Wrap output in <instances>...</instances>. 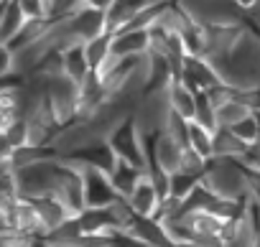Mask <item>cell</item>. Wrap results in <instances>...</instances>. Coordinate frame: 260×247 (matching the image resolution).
Returning a JSON list of instances; mask_svg holds the SVG:
<instances>
[{
    "label": "cell",
    "instance_id": "d6986e66",
    "mask_svg": "<svg viewBox=\"0 0 260 247\" xmlns=\"http://www.w3.org/2000/svg\"><path fill=\"white\" fill-rule=\"evenodd\" d=\"M110 247H151V244L143 242V239L136 237V234H130V232H117V234H112Z\"/></svg>",
    "mask_w": 260,
    "mask_h": 247
},
{
    "label": "cell",
    "instance_id": "7402d4cb",
    "mask_svg": "<svg viewBox=\"0 0 260 247\" xmlns=\"http://www.w3.org/2000/svg\"><path fill=\"white\" fill-rule=\"evenodd\" d=\"M232 3L237 6L240 13H255L260 8V0H232Z\"/></svg>",
    "mask_w": 260,
    "mask_h": 247
},
{
    "label": "cell",
    "instance_id": "9a60e30c",
    "mask_svg": "<svg viewBox=\"0 0 260 247\" xmlns=\"http://www.w3.org/2000/svg\"><path fill=\"white\" fill-rule=\"evenodd\" d=\"M189 148L194 153H199L204 161L214 158V130L199 125V122L191 120V138H189Z\"/></svg>",
    "mask_w": 260,
    "mask_h": 247
},
{
    "label": "cell",
    "instance_id": "3957f363",
    "mask_svg": "<svg viewBox=\"0 0 260 247\" xmlns=\"http://www.w3.org/2000/svg\"><path fill=\"white\" fill-rule=\"evenodd\" d=\"M82 189H84L87 209H107L120 201V194L115 191L110 173H105L100 168H89V166L82 168Z\"/></svg>",
    "mask_w": 260,
    "mask_h": 247
},
{
    "label": "cell",
    "instance_id": "ffe728a7",
    "mask_svg": "<svg viewBox=\"0 0 260 247\" xmlns=\"http://www.w3.org/2000/svg\"><path fill=\"white\" fill-rule=\"evenodd\" d=\"M245 176H247V194H250V199L260 204V168H245Z\"/></svg>",
    "mask_w": 260,
    "mask_h": 247
},
{
    "label": "cell",
    "instance_id": "9c48e42d",
    "mask_svg": "<svg viewBox=\"0 0 260 247\" xmlns=\"http://www.w3.org/2000/svg\"><path fill=\"white\" fill-rule=\"evenodd\" d=\"M74 158H79L84 166L100 168L105 173H112V168L117 166V156H115V151L107 140H100V143H92V146L82 148L79 153H74Z\"/></svg>",
    "mask_w": 260,
    "mask_h": 247
},
{
    "label": "cell",
    "instance_id": "ac0fdd59",
    "mask_svg": "<svg viewBox=\"0 0 260 247\" xmlns=\"http://www.w3.org/2000/svg\"><path fill=\"white\" fill-rule=\"evenodd\" d=\"M230 130H232L245 146L252 148V146H257V140H260V117L252 112V115H247L245 120H240L237 125L230 128Z\"/></svg>",
    "mask_w": 260,
    "mask_h": 247
},
{
    "label": "cell",
    "instance_id": "7c38bea8",
    "mask_svg": "<svg viewBox=\"0 0 260 247\" xmlns=\"http://www.w3.org/2000/svg\"><path fill=\"white\" fill-rule=\"evenodd\" d=\"M64 74L72 82H77L79 87L92 77V66H89V59L84 54V44H77V46L64 51Z\"/></svg>",
    "mask_w": 260,
    "mask_h": 247
},
{
    "label": "cell",
    "instance_id": "7a4b0ae2",
    "mask_svg": "<svg viewBox=\"0 0 260 247\" xmlns=\"http://www.w3.org/2000/svg\"><path fill=\"white\" fill-rule=\"evenodd\" d=\"M107 143L112 146L115 156L127 161V163H133L143 171H148V151H146V135L143 130L138 128V122L136 117L130 115L125 117L120 125L115 128V133L107 138Z\"/></svg>",
    "mask_w": 260,
    "mask_h": 247
},
{
    "label": "cell",
    "instance_id": "e0dca14e",
    "mask_svg": "<svg viewBox=\"0 0 260 247\" xmlns=\"http://www.w3.org/2000/svg\"><path fill=\"white\" fill-rule=\"evenodd\" d=\"M199 184H202V179H199V176H191V173H186V171H176V173H171L169 196L186 201V199L197 191V186H199Z\"/></svg>",
    "mask_w": 260,
    "mask_h": 247
},
{
    "label": "cell",
    "instance_id": "52a82bcc",
    "mask_svg": "<svg viewBox=\"0 0 260 247\" xmlns=\"http://www.w3.org/2000/svg\"><path fill=\"white\" fill-rule=\"evenodd\" d=\"M151 51V31H117L112 33L115 56H143Z\"/></svg>",
    "mask_w": 260,
    "mask_h": 247
},
{
    "label": "cell",
    "instance_id": "4fadbf2b",
    "mask_svg": "<svg viewBox=\"0 0 260 247\" xmlns=\"http://www.w3.org/2000/svg\"><path fill=\"white\" fill-rule=\"evenodd\" d=\"M250 151V146H245L232 130L227 128H219L214 133V158H245V153Z\"/></svg>",
    "mask_w": 260,
    "mask_h": 247
},
{
    "label": "cell",
    "instance_id": "8992f818",
    "mask_svg": "<svg viewBox=\"0 0 260 247\" xmlns=\"http://www.w3.org/2000/svg\"><path fill=\"white\" fill-rule=\"evenodd\" d=\"M156 0H115V6L107 11V26H110V36L127 28L133 23L136 16H141L146 8H151Z\"/></svg>",
    "mask_w": 260,
    "mask_h": 247
},
{
    "label": "cell",
    "instance_id": "44dd1931",
    "mask_svg": "<svg viewBox=\"0 0 260 247\" xmlns=\"http://www.w3.org/2000/svg\"><path fill=\"white\" fill-rule=\"evenodd\" d=\"M82 6H84V8H92V11L107 13V11L115 6V0H82Z\"/></svg>",
    "mask_w": 260,
    "mask_h": 247
},
{
    "label": "cell",
    "instance_id": "6da1fadb",
    "mask_svg": "<svg viewBox=\"0 0 260 247\" xmlns=\"http://www.w3.org/2000/svg\"><path fill=\"white\" fill-rule=\"evenodd\" d=\"M202 184L207 189H212L217 196L230 199V201L250 199L245 166L240 161H235V158H212L207 173L202 176Z\"/></svg>",
    "mask_w": 260,
    "mask_h": 247
},
{
    "label": "cell",
    "instance_id": "8fae6325",
    "mask_svg": "<svg viewBox=\"0 0 260 247\" xmlns=\"http://www.w3.org/2000/svg\"><path fill=\"white\" fill-rule=\"evenodd\" d=\"M143 176H146L143 168L127 163V161H122V158H117V166H115L112 173H110L112 186H115V191L120 194V199H127L130 194H133V189L138 186V181H141Z\"/></svg>",
    "mask_w": 260,
    "mask_h": 247
},
{
    "label": "cell",
    "instance_id": "30bf717a",
    "mask_svg": "<svg viewBox=\"0 0 260 247\" xmlns=\"http://www.w3.org/2000/svg\"><path fill=\"white\" fill-rule=\"evenodd\" d=\"M28 21L31 18L26 16V11L21 8L18 0H6L3 11H0V41L8 44L11 39H16Z\"/></svg>",
    "mask_w": 260,
    "mask_h": 247
},
{
    "label": "cell",
    "instance_id": "ba28073f",
    "mask_svg": "<svg viewBox=\"0 0 260 247\" xmlns=\"http://www.w3.org/2000/svg\"><path fill=\"white\" fill-rule=\"evenodd\" d=\"M169 102H171V110L176 115H181L184 120H194L197 117V92L184 82V79H174L169 84Z\"/></svg>",
    "mask_w": 260,
    "mask_h": 247
},
{
    "label": "cell",
    "instance_id": "5b68a950",
    "mask_svg": "<svg viewBox=\"0 0 260 247\" xmlns=\"http://www.w3.org/2000/svg\"><path fill=\"white\" fill-rule=\"evenodd\" d=\"M125 201L130 204V209H133L138 217H156V211H158V206H161L164 199H161V194H158L153 179H151L148 171H146V176L138 181V186L133 189V194H130Z\"/></svg>",
    "mask_w": 260,
    "mask_h": 247
},
{
    "label": "cell",
    "instance_id": "2e32d148",
    "mask_svg": "<svg viewBox=\"0 0 260 247\" xmlns=\"http://www.w3.org/2000/svg\"><path fill=\"white\" fill-rule=\"evenodd\" d=\"M84 54H87V59H89L92 72H97V69L112 56V36L105 33V36H97V39L87 41V44H84Z\"/></svg>",
    "mask_w": 260,
    "mask_h": 247
},
{
    "label": "cell",
    "instance_id": "5bb4252c",
    "mask_svg": "<svg viewBox=\"0 0 260 247\" xmlns=\"http://www.w3.org/2000/svg\"><path fill=\"white\" fill-rule=\"evenodd\" d=\"M247 115H252V110L245 104V102H240L237 99V94L230 99V102H224V104H219L217 107V128H235L240 120H245Z\"/></svg>",
    "mask_w": 260,
    "mask_h": 247
},
{
    "label": "cell",
    "instance_id": "277c9868",
    "mask_svg": "<svg viewBox=\"0 0 260 247\" xmlns=\"http://www.w3.org/2000/svg\"><path fill=\"white\" fill-rule=\"evenodd\" d=\"M179 79H184L194 92H209V89L224 84L222 77L217 74V69L207 59H197V56H186L184 59V66H181Z\"/></svg>",
    "mask_w": 260,
    "mask_h": 247
}]
</instances>
